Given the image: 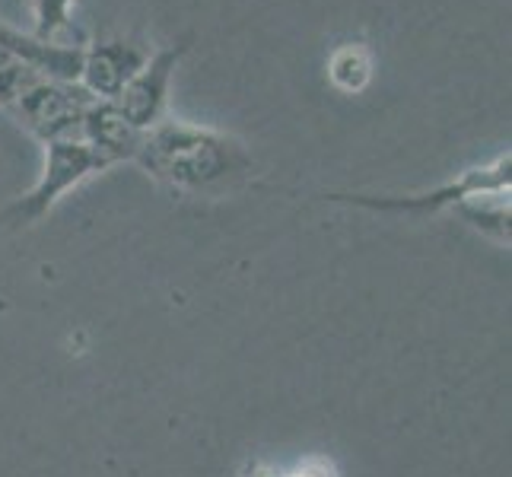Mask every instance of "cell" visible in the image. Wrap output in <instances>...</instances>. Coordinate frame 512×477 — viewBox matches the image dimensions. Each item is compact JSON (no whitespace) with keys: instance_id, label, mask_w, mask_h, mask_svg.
I'll list each match as a JSON object with an SVG mask.
<instances>
[{"instance_id":"1","label":"cell","mask_w":512,"mask_h":477,"mask_svg":"<svg viewBox=\"0 0 512 477\" xmlns=\"http://www.w3.org/2000/svg\"><path fill=\"white\" fill-rule=\"evenodd\" d=\"M134 163L163 185L194 194L233 188L252 172V156L236 137L175 118H163L144 131Z\"/></svg>"},{"instance_id":"2","label":"cell","mask_w":512,"mask_h":477,"mask_svg":"<svg viewBox=\"0 0 512 477\" xmlns=\"http://www.w3.org/2000/svg\"><path fill=\"white\" fill-rule=\"evenodd\" d=\"M105 159L96 153V147H90L83 140V134H70V137H55L45 140V172L42 179L35 182V188L26 194V198L16 201L7 210V220L13 226H29L39 217L48 214V207L55 204L67 188L80 185L83 179H90L93 172H102Z\"/></svg>"},{"instance_id":"3","label":"cell","mask_w":512,"mask_h":477,"mask_svg":"<svg viewBox=\"0 0 512 477\" xmlns=\"http://www.w3.org/2000/svg\"><path fill=\"white\" fill-rule=\"evenodd\" d=\"M509 188V153L497 156L493 163L468 169L455 182L423 191V194H325V201L353 204L366 210H382V214H436L443 207H458L484 191Z\"/></svg>"},{"instance_id":"4","label":"cell","mask_w":512,"mask_h":477,"mask_svg":"<svg viewBox=\"0 0 512 477\" xmlns=\"http://www.w3.org/2000/svg\"><path fill=\"white\" fill-rule=\"evenodd\" d=\"M188 45H191V35H185V39L172 42L160 51H150L147 64L140 67L137 74L125 83V90L118 93L115 105L134 128L150 131L156 121H163L169 83H172L175 67H179V61L185 58Z\"/></svg>"},{"instance_id":"5","label":"cell","mask_w":512,"mask_h":477,"mask_svg":"<svg viewBox=\"0 0 512 477\" xmlns=\"http://www.w3.org/2000/svg\"><path fill=\"white\" fill-rule=\"evenodd\" d=\"M150 51L140 42L109 39V42H86L80 86L99 102H115L125 83L147 64Z\"/></svg>"},{"instance_id":"6","label":"cell","mask_w":512,"mask_h":477,"mask_svg":"<svg viewBox=\"0 0 512 477\" xmlns=\"http://www.w3.org/2000/svg\"><path fill=\"white\" fill-rule=\"evenodd\" d=\"M80 134L86 144L96 147V153L109 166L121 163V159H134L140 150V140H144V131L134 128L115 102H99V99L86 105Z\"/></svg>"},{"instance_id":"7","label":"cell","mask_w":512,"mask_h":477,"mask_svg":"<svg viewBox=\"0 0 512 477\" xmlns=\"http://www.w3.org/2000/svg\"><path fill=\"white\" fill-rule=\"evenodd\" d=\"M328 80L347 96L363 93L373 83V51L363 42H344L328 55Z\"/></svg>"},{"instance_id":"8","label":"cell","mask_w":512,"mask_h":477,"mask_svg":"<svg viewBox=\"0 0 512 477\" xmlns=\"http://www.w3.org/2000/svg\"><path fill=\"white\" fill-rule=\"evenodd\" d=\"M77 0H32V10H35V29L32 35L35 39H45V42H58V45H86L83 32L77 29L74 10Z\"/></svg>"},{"instance_id":"9","label":"cell","mask_w":512,"mask_h":477,"mask_svg":"<svg viewBox=\"0 0 512 477\" xmlns=\"http://www.w3.org/2000/svg\"><path fill=\"white\" fill-rule=\"evenodd\" d=\"M293 477H331V465H325V462H309V465L299 468Z\"/></svg>"},{"instance_id":"10","label":"cell","mask_w":512,"mask_h":477,"mask_svg":"<svg viewBox=\"0 0 512 477\" xmlns=\"http://www.w3.org/2000/svg\"><path fill=\"white\" fill-rule=\"evenodd\" d=\"M245 477H280V474L274 468H268V465H252V471Z\"/></svg>"}]
</instances>
